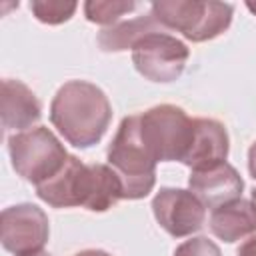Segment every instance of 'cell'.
<instances>
[{
    "instance_id": "cell-22",
    "label": "cell",
    "mask_w": 256,
    "mask_h": 256,
    "mask_svg": "<svg viewBox=\"0 0 256 256\" xmlns=\"http://www.w3.org/2000/svg\"><path fill=\"white\" fill-rule=\"evenodd\" d=\"M246 6H248V10H250V12H254V14H256V2H248Z\"/></svg>"
},
{
    "instance_id": "cell-1",
    "label": "cell",
    "mask_w": 256,
    "mask_h": 256,
    "mask_svg": "<svg viewBox=\"0 0 256 256\" xmlns=\"http://www.w3.org/2000/svg\"><path fill=\"white\" fill-rule=\"evenodd\" d=\"M112 118V106L106 94L84 80H70L56 92L50 106L54 128L72 146L88 148L96 144Z\"/></svg>"
},
{
    "instance_id": "cell-14",
    "label": "cell",
    "mask_w": 256,
    "mask_h": 256,
    "mask_svg": "<svg viewBox=\"0 0 256 256\" xmlns=\"http://www.w3.org/2000/svg\"><path fill=\"white\" fill-rule=\"evenodd\" d=\"M158 30H166V28L160 26V22L150 12L146 16H138V18H132L128 22H120V24H114V26L104 28L98 34V44L106 52L132 50V46L140 38H144L150 32H158Z\"/></svg>"
},
{
    "instance_id": "cell-5",
    "label": "cell",
    "mask_w": 256,
    "mask_h": 256,
    "mask_svg": "<svg viewBox=\"0 0 256 256\" xmlns=\"http://www.w3.org/2000/svg\"><path fill=\"white\" fill-rule=\"evenodd\" d=\"M8 150L14 170L36 186L52 178L68 160L60 140L44 126L10 136Z\"/></svg>"
},
{
    "instance_id": "cell-23",
    "label": "cell",
    "mask_w": 256,
    "mask_h": 256,
    "mask_svg": "<svg viewBox=\"0 0 256 256\" xmlns=\"http://www.w3.org/2000/svg\"><path fill=\"white\" fill-rule=\"evenodd\" d=\"M252 204H254V206H256V188H254V190H252Z\"/></svg>"
},
{
    "instance_id": "cell-10",
    "label": "cell",
    "mask_w": 256,
    "mask_h": 256,
    "mask_svg": "<svg viewBox=\"0 0 256 256\" xmlns=\"http://www.w3.org/2000/svg\"><path fill=\"white\" fill-rule=\"evenodd\" d=\"M190 192L206 206V208H220L232 200H238L244 188V182L236 168L222 162L218 166L206 170H192L188 178Z\"/></svg>"
},
{
    "instance_id": "cell-4",
    "label": "cell",
    "mask_w": 256,
    "mask_h": 256,
    "mask_svg": "<svg viewBox=\"0 0 256 256\" xmlns=\"http://www.w3.org/2000/svg\"><path fill=\"white\" fill-rule=\"evenodd\" d=\"M150 12L168 32H180L192 42L216 38L230 26L232 20V6L222 2H154Z\"/></svg>"
},
{
    "instance_id": "cell-8",
    "label": "cell",
    "mask_w": 256,
    "mask_h": 256,
    "mask_svg": "<svg viewBox=\"0 0 256 256\" xmlns=\"http://www.w3.org/2000/svg\"><path fill=\"white\" fill-rule=\"evenodd\" d=\"M152 212L158 224L176 238L198 232L206 220V206L190 192L164 188L152 200Z\"/></svg>"
},
{
    "instance_id": "cell-13",
    "label": "cell",
    "mask_w": 256,
    "mask_h": 256,
    "mask_svg": "<svg viewBox=\"0 0 256 256\" xmlns=\"http://www.w3.org/2000/svg\"><path fill=\"white\" fill-rule=\"evenodd\" d=\"M210 230L224 242H236L256 232V206L252 200H232L210 216Z\"/></svg>"
},
{
    "instance_id": "cell-7",
    "label": "cell",
    "mask_w": 256,
    "mask_h": 256,
    "mask_svg": "<svg viewBox=\"0 0 256 256\" xmlns=\"http://www.w3.org/2000/svg\"><path fill=\"white\" fill-rule=\"evenodd\" d=\"M48 232V218L34 204H18L2 212L0 238L4 248L16 256L42 250Z\"/></svg>"
},
{
    "instance_id": "cell-19",
    "label": "cell",
    "mask_w": 256,
    "mask_h": 256,
    "mask_svg": "<svg viewBox=\"0 0 256 256\" xmlns=\"http://www.w3.org/2000/svg\"><path fill=\"white\" fill-rule=\"evenodd\" d=\"M248 168H250L252 178L256 180V142L252 144V148H250V152H248Z\"/></svg>"
},
{
    "instance_id": "cell-20",
    "label": "cell",
    "mask_w": 256,
    "mask_h": 256,
    "mask_svg": "<svg viewBox=\"0 0 256 256\" xmlns=\"http://www.w3.org/2000/svg\"><path fill=\"white\" fill-rule=\"evenodd\" d=\"M74 256H110L108 252H102V250H84V252H78Z\"/></svg>"
},
{
    "instance_id": "cell-11",
    "label": "cell",
    "mask_w": 256,
    "mask_h": 256,
    "mask_svg": "<svg viewBox=\"0 0 256 256\" xmlns=\"http://www.w3.org/2000/svg\"><path fill=\"white\" fill-rule=\"evenodd\" d=\"M228 156V134L226 128L208 118H194L192 146L182 164L192 170H206L226 162Z\"/></svg>"
},
{
    "instance_id": "cell-17",
    "label": "cell",
    "mask_w": 256,
    "mask_h": 256,
    "mask_svg": "<svg viewBox=\"0 0 256 256\" xmlns=\"http://www.w3.org/2000/svg\"><path fill=\"white\" fill-rule=\"evenodd\" d=\"M174 256H222V254H220V248L212 240L200 236V238H192L180 244Z\"/></svg>"
},
{
    "instance_id": "cell-3",
    "label": "cell",
    "mask_w": 256,
    "mask_h": 256,
    "mask_svg": "<svg viewBox=\"0 0 256 256\" xmlns=\"http://www.w3.org/2000/svg\"><path fill=\"white\" fill-rule=\"evenodd\" d=\"M138 118L142 142L156 162H184L194 138V118L172 104L154 106Z\"/></svg>"
},
{
    "instance_id": "cell-18",
    "label": "cell",
    "mask_w": 256,
    "mask_h": 256,
    "mask_svg": "<svg viewBox=\"0 0 256 256\" xmlns=\"http://www.w3.org/2000/svg\"><path fill=\"white\" fill-rule=\"evenodd\" d=\"M238 256H256V232L250 234L238 248Z\"/></svg>"
},
{
    "instance_id": "cell-16",
    "label": "cell",
    "mask_w": 256,
    "mask_h": 256,
    "mask_svg": "<svg viewBox=\"0 0 256 256\" xmlns=\"http://www.w3.org/2000/svg\"><path fill=\"white\" fill-rule=\"evenodd\" d=\"M32 14L46 24H60L66 22L74 10H76V2H62V0H36L30 4Z\"/></svg>"
},
{
    "instance_id": "cell-9",
    "label": "cell",
    "mask_w": 256,
    "mask_h": 256,
    "mask_svg": "<svg viewBox=\"0 0 256 256\" xmlns=\"http://www.w3.org/2000/svg\"><path fill=\"white\" fill-rule=\"evenodd\" d=\"M92 190V164H82L76 156H68L66 164L46 182L36 186V194L54 208L88 206Z\"/></svg>"
},
{
    "instance_id": "cell-15",
    "label": "cell",
    "mask_w": 256,
    "mask_h": 256,
    "mask_svg": "<svg viewBox=\"0 0 256 256\" xmlns=\"http://www.w3.org/2000/svg\"><path fill=\"white\" fill-rule=\"evenodd\" d=\"M136 8L134 2H86L84 4V12H86V18L90 22H96V24H114L118 22L124 14L132 12Z\"/></svg>"
},
{
    "instance_id": "cell-2",
    "label": "cell",
    "mask_w": 256,
    "mask_h": 256,
    "mask_svg": "<svg viewBox=\"0 0 256 256\" xmlns=\"http://www.w3.org/2000/svg\"><path fill=\"white\" fill-rule=\"evenodd\" d=\"M108 166L122 184L124 198H144L156 180V160L146 150L140 136L138 114L126 116L108 148Z\"/></svg>"
},
{
    "instance_id": "cell-12",
    "label": "cell",
    "mask_w": 256,
    "mask_h": 256,
    "mask_svg": "<svg viewBox=\"0 0 256 256\" xmlns=\"http://www.w3.org/2000/svg\"><path fill=\"white\" fill-rule=\"evenodd\" d=\"M0 106L4 130H30L42 112L36 94L20 80H2Z\"/></svg>"
},
{
    "instance_id": "cell-21",
    "label": "cell",
    "mask_w": 256,
    "mask_h": 256,
    "mask_svg": "<svg viewBox=\"0 0 256 256\" xmlns=\"http://www.w3.org/2000/svg\"><path fill=\"white\" fill-rule=\"evenodd\" d=\"M22 256H50L48 252H44V250H36V252H30V254H22Z\"/></svg>"
},
{
    "instance_id": "cell-6",
    "label": "cell",
    "mask_w": 256,
    "mask_h": 256,
    "mask_svg": "<svg viewBox=\"0 0 256 256\" xmlns=\"http://www.w3.org/2000/svg\"><path fill=\"white\" fill-rule=\"evenodd\" d=\"M190 52L182 40L168 30L150 32L132 46V62L136 70L152 82L176 80L188 60Z\"/></svg>"
}]
</instances>
